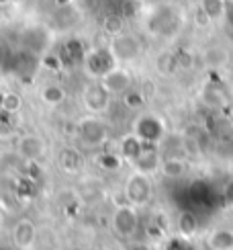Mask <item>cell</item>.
<instances>
[{
    "mask_svg": "<svg viewBox=\"0 0 233 250\" xmlns=\"http://www.w3.org/2000/svg\"><path fill=\"white\" fill-rule=\"evenodd\" d=\"M145 146H160L166 138V123L162 117H157L155 113H141L133 121V131Z\"/></svg>",
    "mask_w": 233,
    "mask_h": 250,
    "instance_id": "cell-1",
    "label": "cell"
},
{
    "mask_svg": "<svg viewBox=\"0 0 233 250\" xmlns=\"http://www.w3.org/2000/svg\"><path fill=\"white\" fill-rule=\"evenodd\" d=\"M109 138V129L98 115H86L76 125V140L84 148H100Z\"/></svg>",
    "mask_w": 233,
    "mask_h": 250,
    "instance_id": "cell-2",
    "label": "cell"
},
{
    "mask_svg": "<svg viewBox=\"0 0 233 250\" xmlns=\"http://www.w3.org/2000/svg\"><path fill=\"white\" fill-rule=\"evenodd\" d=\"M154 197V187L150 174H143L139 170H133L125 181V199L127 203L135 205L137 209L145 207Z\"/></svg>",
    "mask_w": 233,
    "mask_h": 250,
    "instance_id": "cell-3",
    "label": "cell"
},
{
    "mask_svg": "<svg viewBox=\"0 0 233 250\" xmlns=\"http://www.w3.org/2000/svg\"><path fill=\"white\" fill-rule=\"evenodd\" d=\"M111 99H113V95L102 86L100 80L90 82V84H86L82 90V105L88 111V115H100V113H107L109 107H111Z\"/></svg>",
    "mask_w": 233,
    "mask_h": 250,
    "instance_id": "cell-4",
    "label": "cell"
},
{
    "mask_svg": "<svg viewBox=\"0 0 233 250\" xmlns=\"http://www.w3.org/2000/svg\"><path fill=\"white\" fill-rule=\"evenodd\" d=\"M111 228L119 238H131L139 228V209L131 203L116 207L111 217Z\"/></svg>",
    "mask_w": 233,
    "mask_h": 250,
    "instance_id": "cell-5",
    "label": "cell"
},
{
    "mask_svg": "<svg viewBox=\"0 0 233 250\" xmlns=\"http://www.w3.org/2000/svg\"><path fill=\"white\" fill-rule=\"evenodd\" d=\"M109 49H111L116 64H123V62H133V60L139 58L141 43H139V39L131 33H116L111 41Z\"/></svg>",
    "mask_w": 233,
    "mask_h": 250,
    "instance_id": "cell-6",
    "label": "cell"
},
{
    "mask_svg": "<svg viewBox=\"0 0 233 250\" xmlns=\"http://www.w3.org/2000/svg\"><path fill=\"white\" fill-rule=\"evenodd\" d=\"M82 62H84V68H86V72L94 80H100L109 70H113L116 66V62H115V58H113L109 47L107 49L97 47V49L88 51V54H84Z\"/></svg>",
    "mask_w": 233,
    "mask_h": 250,
    "instance_id": "cell-7",
    "label": "cell"
},
{
    "mask_svg": "<svg viewBox=\"0 0 233 250\" xmlns=\"http://www.w3.org/2000/svg\"><path fill=\"white\" fill-rule=\"evenodd\" d=\"M45 152H47V144L41 135L27 133L17 140V154L25 162H39L45 156Z\"/></svg>",
    "mask_w": 233,
    "mask_h": 250,
    "instance_id": "cell-8",
    "label": "cell"
},
{
    "mask_svg": "<svg viewBox=\"0 0 233 250\" xmlns=\"http://www.w3.org/2000/svg\"><path fill=\"white\" fill-rule=\"evenodd\" d=\"M100 82H102V86L111 92V95H125V92H129L133 88L131 74L125 68H121L119 64H116L113 70H109L107 74L100 78Z\"/></svg>",
    "mask_w": 233,
    "mask_h": 250,
    "instance_id": "cell-9",
    "label": "cell"
},
{
    "mask_svg": "<svg viewBox=\"0 0 233 250\" xmlns=\"http://www.w3.org/2000/svg\"><path fill=\"white\" fill-rule=\"evenodd\" d=\"M37 226L31 220H19L13 226V232H10V238H13V244L19 250H31L37 242Z\"/></svg>",
    "mask_w": 233,
    "mask_h": 250,
    "instance_id": "cell-10",
    "label": "cell"
},
{
    "mask_svg": "<svg viewBox=\"0 0 233 250\" xmlns=\"http://www.w3.org/2000/svg\"><path fill=\"white\" fill-rule=\"evenodd\" d=\"M135 166V170H139L143 174H155L160 170V164H162V154L157 146H145L143 152L137 156V158L131 162Z\"/></svg>",
    "mask_w": 233,
    "mask_h": 250,
    "instance_id": "cell-11",
    "label": "cell"
},
{
    "mask_svg": "<svg viewBox=\"0 0 233 250\" xmlns=\"http://www.w3.org/2000/svg\"><path fill=\"white\" fill-rule=\"evenodd\" d=\"M207 246L211 250H233V230L231 228H215L207 236Z\"/></svg>",
    "mask_w": 233,
    "mask_h": 250,
    "instance_id": "cell-12",
    "label": "cell"
},
{
    "mask_svg": "<svg viewBox=\"0 0 233 250\" xmlns=\"http://www.w3.org/2000/svg\"><path fill=\"white\" fill-rule=\"evenodd\" d=\"M160 172L166 179H182L186 174V160L182 156H164L160 164Z\"/></svg>",
    "mask_w": 233,
    "mask_h": 250,
    "instance_id": "cell-13",
    "label": "cell"
},
{
    "mask_svg": "<svg viewBox=\"0 0 233 250\" xmlns=\"http://www.w3.org/2000/svg\"><path fill=\"white\" fill-rule=\"evenodd\" d=\"M143 148H145V144L137 138L135 133H129L127 138H123L121 140V148H119V154H121V158L123 160H129V162H133L137 156H139L141 152H143Z\"/></svg>",
    "mask_w": 233,
    "mask_h": 250,
    "instance_id": "cell-14",
    "label": "cell"
},
{
    "mask_svg": "<svg viewBox=\"0 0 233 250\" xmlns=\"http://www.w3.org/2000/svg\"><path fill=\"white\" fill-rule=\"evenodd\" d=\"M198 10L207 17V21H219L227 13V2L225 0H200Z\"/></svg>",
    "mask_w": 233,
    "mask_h": 250,
    "instance_id": "cell-15",
    "label": "cell"
},
{
    "mask_svg": "<svg viewBox=\"0 0 233 250\" xmlns=\"http://www.w3.org/2000/svg\"><path fill=\"white\" fill-rule=\"evenodd\" d=\"M41 101L49 107H58L66 101V90H63L59 84H47L43 90H41Z\"/></svg>",
    "mask_w": 233,
    "mask_h": 250,
    "instance_id": "cell-16",
    "label": "cell"
},
{
    "mask_svg": "<svg viewBox=\"0 0 233 250\" xmlns=\"http://www.w3.org/2000/svg\"><path fill=\"white\" fill-rule=\"evenodd\" d=\"M97 164L104 170H116L123 164V158L119 152H100L97 156Z\"/></svg>",
    "mask_w": 233,
    "mask_h": 250,
    "instance_id": "cell-17",
    "label": "cell"
},
{
    "mask_svg": "<svg viewBox=\"0 0 233 250\" xmlns=\"http://www.w3.org/2000/svg\"><path fill=\"white\" fill-rule=\"evenodd\" d=\"M178 228H180V232L190 236L194 232V228H196V220H194V215L193 213H182L180 215V220H178Z\"/></svg>",
    "mask_w": 233,
    "mask_h": 250,
    "instance_id": "cell-18",
    "label": "cell"
},
{
    "mask_svg": "<svg viewBox=\"0 0 233 250\" xmlns=\"http://www.w3.org/2000/svg\"><path fill=\"white\" fill-rule=\"evenodd\" d=\"M123 97H125V103H127V105H129L131 109H133V107H135V109H137V107H141V105H143V101H145L141 92H137V90H133V88H131L129 92H125Z\"/></svg>",
    "mask_w": 233,
    "mask_h": 250,
    "instance_id": "cell-19",
    "label": "cell"
},
{
    "mask_svg": "<svg viewBox=\"0 0 233 250\" xmlns=\"http://www.w3.org/2000/svg\"><path fill=\"white\" fill-rule=\"evenodd\" d=\"M4 109L10 113H17L20 109V97L15 92H6V101H4Z\"/></svg>",
    "mask_w": 233,
    "mask_h": 250,
    "instance_id": "cell-20",
    "label": "cell"
},
{
    "mask_svg": "<svg viewBox=\"0 0 233 250\" xmlns=\"http://www.w3.org/2000/svg\"><path fill=\"white\" fill-rule=\"evenodd\" d=\"M4 101H6V92H4V90H0V111L4 109Z\"/></svg>",
    "mask_w": 233,
    "mask_h": 250,
    "instance_id": "cell-21",
    "label": "cell"
}]
</instances>
